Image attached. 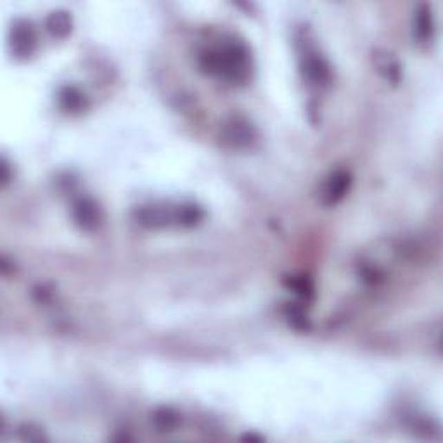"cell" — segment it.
Returning a JSON list of instances; mask_svg holds the SVG:
<instances>
[{"label":"cell","instance_id":"6da1fadb","mask_svg":"<svg viewBox=\"0 0 443 443\" xmlns=\"http://www.w3.org/2000/svg\"><path fill=\"white\" fill-rule=\"evenodd\" d=\"M201 66L211 75H218L230 81H244L250 73V54L239 42L222 46L201 56Z\"/></svg>","mask_w":443,"mask_h":443},{"label":"cell","instance_id":"7a4b0ae2","mask_svg":"<svg viewBox=\"0 0 443 443\" xmlns=\"http://www.w3.org/2000/svg\"><path fill=\"white\" fill-rule=\"evenodd\" d=\"M12 52L18 57H26L33 52L35 47V33L28 23H18L11 33Z\"/></svg>","mask_w":443,"mask_h":443},{"label":"cell","instance_id":"3957f363","mask_svg":"<svg viewBox=\"0 0 443 443\" xmlns=\"http://www.w3.org/2000/svg\"><path fill=\"white\" fill-rule=\"evenodd\" d=\"M75 220L85 230H94L101 222L99 208L88 199H81L75 204Z\"/></svg>","mask_w":443,"mask_h":443},{"label":"cell","instance_id":"277c9868","mask_svg":"<svg viewBox=\"0 0 443 443\" xmlns=\"http://www.w3.org/2000/svg\"><path fill=\"white\" fill-rule=\"evenodd\" d=\"M350 187V175L346 172H336L335 175H331L327 180L326 187H324V201L327 204H335L342 199L346 194Z\"/></svg>","mask_w":443,"mask_h":443},{"label":"cell","instance_id":"5b68a950","mask_svg":"<svg viewBox=\"0 0 443 443\" xmlns=\"http://www.w3.org/2000/svg\"><path fill=\"white\" fill-rule=\"evenodd\" d=\"M226 137V141H229L236 148H244V146H248L253 141V128L246 121L233 120L227 124Z\"/></svg>","mask_w":443,"mask_h":443},{"label":"cell","instance_id":"8992f818","mask_svg":"<svg viewBox=\"0 0 443 443\" xmlns=\"http://www.w3.org/2000/svg\"><path fill=\"white\" fill-rule=\"evenodd\" d=\"M303 75L312 83L322 85L329 80V68L319 56H310L306 57L305 64H303Z\"/></svg>","mask_w":443,"mask_h":443},{"label":"cell","instance_id":"52a82bcc","mask_svg":"<svg viewBox=\"0 0 443 443\" xmlns=\"http://www.w3.org/2000/svg\"><path fill=\"white\" fill-rule=\"evenodd\" d=\"M431 33H433L431 9H429L428 6H421L414 16V37H417V40H421V42H426L428 39H431Z\"/></svg>","mask_w":443,"mask_h":443},{"label":"cell","instance_id":"ba28073f","mask_svg":"<svg viewBox=\"0 0 443 443\" xmlns=\"http://www.w3.org/2000/svg\"><path fill=\"white\" fill-rule=\"evenodd\" d=\"M47 30L57 39H64L71 32V18L68 12L56 11L47 18Z\"/></svg>","mask_w":443,"mask_h":443},{"label":"cell","instance_id":"9c48e42d","mask_svg":"<svg viewBox=\"0 0 443 443\" xmlns=\"http://www.w3.org/2000/svg\"><path fill=\"white\" fill-rule=\"evenodd\" d=\"M376 66L380 68L381 73L384 75V78L393 83H397L400 80V70H398V64L391 59L390 54L384 52L383 56H376Z\"/></svg>","mask_w":443,"mask_h":443},{"label":"cell","instance_id":"30bf717a","mask_svg":"<svg viewBox=\"0 0 443 443\" xmlns=\"http://www.w3.org/2000/svg\"><path fill=\"white\" fill-rule=\"evenodd\" d=\"M61 102H63L64 108L70 109V111H77V109H80L81 104H83V99H81V94L77 88L68 87L61 92Z\"/></svg>","mask_w":443,"mask_h":443}]
</instances>
